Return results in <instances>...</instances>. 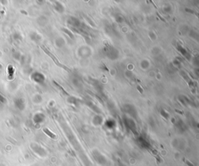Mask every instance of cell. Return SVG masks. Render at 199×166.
Segmentation results:
<instances>
[{
  "label": "cell",
  "instance_id": "cell-5",
  "mask_svg": "<svg viewBox=\"0 0 199 166\" xmlns=\"http://www.w3.org/2000/svg\"><path fill=\"white\" fill-rule=\"evenodd\" d=\"M185 162H186L187 164L189 166H194V165H193V164H191V163H190V162L188 161V160H185Z\"/></svg>",
  "mask_w": 199,
  "mask_h": 166
},
{
  "label": "cell",
  "instance_id": "cell-3",
  "mask_svg": "<svg viewBox=\"0 0 199 166\" xmlns=\"http://www.w3.org/2000/svg\"><path fill=\"white\" fill-rule=\"evenodd\" d=\"M54 83H55V85H57V86L58 87V88H59V89H60L61 90V91L63 92V93H64V94H65V95H69V94L68 92H67L66 91H65V89H64V88H62V87H61V86L60 85H59V84L56 82L55 81H54Z\"/></svg>",
  "mask_w": 199,
  "mask_h": 166
},
{
  "label": "cell",
  "instance_id": "cell-7",
  "mask_svg": "<svg viewBox=\"0 0 199 166\" xmlns=\"http://www.w3.org/2000/svg\"><path fill=\"white\" fill-rule=\"evenodd\" d=\"M176 112H178V113L183 114V112H181V111H179V110H177V109H176Z\"/></svg>",
  "mask_w": 199,
  "mask_h": 166
},
{
  "label": "cell",
  "instance_id": "cell-2",
  "mask_svg": "<svg viewBox=\"0 0 199 166\" xmlns=\"http://www.w3.org/2000/svg\"><path fill=\"white\" fill-rule=\"evenodd\" d=\"M44 131L45 132V133H46L47 135H48V136H49L50 137H51V138H55V137H56L55 135L54 134H53V133H51V132L49 130H47V129L44 128Z\"/></svg>",
  "mask_w": 199,
  "mask_h": 166
},
{
  "label": "cell",
  "instance_id": "cell-1",
  "mask_svg": "<svg viewBox=\"0 0 199 166\" xmlns=\"http://www.w3.org/2000/svg\"><path fill=\"white\" fill-rule=\"evenodd\" d=\"M42 47V49H43V50H44V51H45V52L47 53V54L48 55V56H50V57H51V58H52V60L54 61V62H55V63L56 64H57L58 66H59V67H63L64 69H65L66 71H68V72H71V70H70L69 68H68V67H65V65H63V64H60V63H59V61H58V59L56 58L55 57V56H54V55H53V54H51V52H50V51H48V50H47V49H46L45 47H44V46H43V47Z\"/></svg>",
  "mask_w": 199,
  "mask_h": 166
},
{
  "label": "cell",
  "instance_id": "cell-4",
  "mask_svg": "<svg viewBox=\"0 0 199 166\" xmlns=\"http://www.w3.org/2000/svg\"><path fill=\"white\" fill-rule=\"evenodd\" d=\"M137 89H138L139 90V92H141V93H142V92H143V89H142L139 85H137Z\"/></svg>",
  "mask_w": 199,
  "mask_h": 166
},
{
  "label": "cell",
  "instance_id": "cell-6",
  "mask_svg": "<svg viewBox=\"0 0 199 166\" xmlns=\"http://www.w3.org/2000/svg\"><path fill=\"white\" fill-rule=\"evenodd\" d=\"M158 16H159V18H160V19H162V21H163V22H166V20H165V19H164L163 18H162V16H161L160 15H159V13H158Z\"/></svg>",
  "mask_w": 199,
  "mask_h": 166
}]
</instances>
